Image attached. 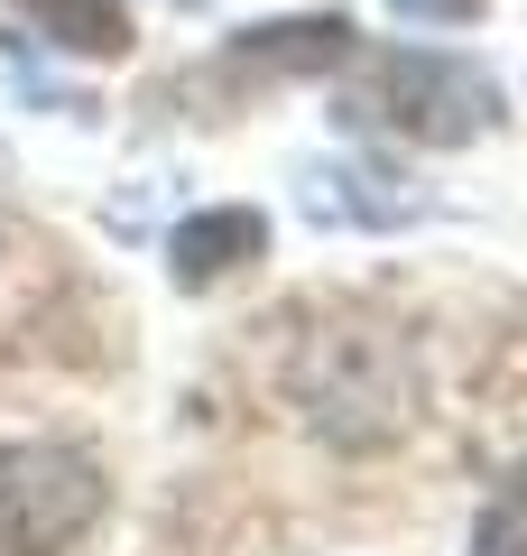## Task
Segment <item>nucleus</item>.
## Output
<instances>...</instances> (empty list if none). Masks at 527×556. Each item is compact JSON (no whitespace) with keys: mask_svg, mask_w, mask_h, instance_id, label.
Returning a JSON list of instances; mask_svg holds the SVG:
<instances>
[{"mask_svg":"<svg viewBox=\"0 0 527 556\" xmlns=\"http://www.w3.org/2000/svg\"><path fill=\"white\" fill-rule=\"evenodd\" d=\"M398 20H426V28H472L490 10V0H389Z\"/></svg>","mask_w":527,"mask_h":556,"instance_id":"obj_6","label":"nucleus"},{"mask_svg":"<svg viewBox=\"0 0 527 556\" xmlns=\"http://www.w3.org/2000/svg\"><path fill=\"white\" fill-rule=\"evenodd\" d=\"M10 10H20L47 47H65V56H120V47H130V10H120V0H10Z\"/></svg>","mask_w":527,"mask_h":556,"instance_id":"obj_4","label":"nucleus"},{"mask_svg":"<svg viewBox=\"0 0 527 556\" xmlns=\"http://www.w3.org/2000/svg\"><path fill=\"white\" fill-rule=\"evenodd\" d=\"M269 251V223L250 214V204H222V214H195V223H176L167 241V278L176 288H214V278H232L241 260Z\"/></svg>","mask_w":527,"mask_h":556,"instance_id":"obj_3","label":"nucleus"},{"mask_svg":"<svg viewBox=\"0 0 527 556\" xmlns=\"http://www.w3.org/2000/svg\"><path fill=\"white\" fill-rule=\"evenodd\" d=\"M112 510V482L83 445H0V556H75Z\"/></svg>","mask_w":527,"mask_h":556,"instance_id":"obj_1","label":"nucleus"},{"mask_svg":"<svg viewBox=\"0 0 527 556\" xmlns=\"http://www.w3.org/2000/svg\"><path fill=\"white\" fill-rule=\"evenodd\" d=\"M472 556H527V464L490 492V510L472 519Z\"/></svg>","mask_w":527,"mask_h":556,"instance_id":"obj_5","label":"nucleus"},{"mask_svg":"<svg viewBox=\"0 0 527 556\" xmlns=\"http://www.w3.org/2000/svg\"><path fill=\"white\" fill-rule=\"evenodd\" d=\"M351 112L380 121V130H398V139L453 149V139L490 130L500 93H490V75H481V65H463V56H426V47H398V56H361Z\"/></svg>","mask_w":527,"mask_h":556,"instance_id":"obj_2","label":"nucleus"}]
</instances>
